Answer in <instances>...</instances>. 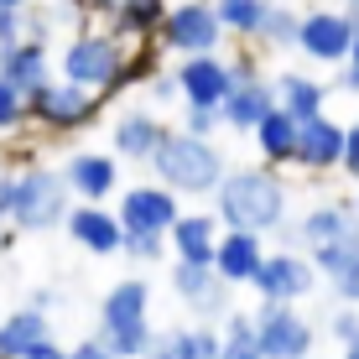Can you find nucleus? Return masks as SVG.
<instances>
[{"mask_svg": "<svg viewBox=\"0 0 359 359\" xmlns=\"http://www.w3.org/2000/svg\"><path fill=\"white\" fill-rule=\"evenodd\" d=\"M214 214L224 229H255V234H271L287 219V182L281 172L261 162V167H240V172H224L214 188Z\"/></svg>", "mask_w": 359, "mask_h": 359, "instance_id": "f257e3e1", "label": "nucleus"}, {"mask_svg": "<svg viewBox=\"0 0 359 359\" xmlns=\"http://www.w3.org/2000/svg\"><path fill=\"white\" fill-rule=\"evenodd\" d=\"M146 162H151L156 182H167L177 198H214L219 177L229 172L214 141L188 135V130H167V126H162V135H156V146H151Z\"/></svg>", "mask_w": 359, "mask_h": 359, "instance_id": "f03ea898", "label": "nucleus"}, {"mask_svg": "<svg viewBox=\"0 0 359 359\" xmlns=\"http://www.w3.org/2000/svg\"><path fill=\"white\" fill-rule=\"evenodd\" d=\"M104 115V94L83 89V83L68 79H42L36 89H27V120L53 135H73V130H89L94 120Z\"/></svg>", "mask_w": 359, "mask_h": 359, "instance_id": "7ed1b4c3", "label": "nucleus"}, {"mask_svg": "<svg viewBox=\"0 0 359 359\" xmlns=\"http://www.w3.org/2000/svg\"><path fill=\"white\" fill-rule=\"evenodd\" d=\"M73 193L63 182V172L53 167H21L16 172V193H11V224L21 234H47L63 224Z\"/></svg>", "mask_w": 359, "mask_h": 359, "instance_id": "20e7f679", "label": "nucleus"}, {"mask_svg": "<svg viewBox=\"0 0 359 359\" xmlns=\"http://www.w3.org/2000/svg\"><path fill=\"white\" fill-rule=\"evenodd\" d=\"M120 63H126V47H120L115 32H79L57 57L68 83H83V89H94L104 99L120 89Z\"/></svg>", "mask_w": 359, "mask_h": 359, "instance_id": "39448f33", "label": "nucleus"}, {"mask_svg": "<svg viewBox=\"0 0 359 359\" xmlns=\"http://www.w3.org/2000/svg\"><path fill=\"white\" fill-rule=\"evenodd\" d=\"M156 42L177 57L219 53L224 47V21L214 16V0H177V6H167L162 27H156Z\"/></svg>", "mask_w": 359, "mask_h": 359, "instance_id": "423d86ee", "label": "nucleus"}, {"mask_svg": "<svg viewBox=\"0 0 359 359\" xmlns=\"http://www.w3.org/2000/svg\"><path fill=\"white\" fill-rule=\"evenodd\" d=\"M250 318H255L261 359H307L313 354V323L292 302H261Z\"/></svg>", "mask_w": 359, "mask_h": 359, "instance_id": "0eeeda50", "label": "nucleus"}, {"mask_svg": "<svg viewBox=\"0 0 359 359\" xmlns=\"http://www.w3.org/2000/svg\"><path fill=\"white\" fill-rule=\"evenodd\" d=\"M349 42H354L349 6H323V11H307V16L297 21V47H302L313 63L339 68L344 57H349Z\"/></svg>", "mask_w": 359, "mask_h": 359, "instance_id": "6e6552de", "label": "nucleus"}, {"mask_svg": "<svg viewBox=\"0 0 359 359\" xmlns=\"http://www.w3.org/2000/svg\"><path fill=\"white\" fill-rule=\"evenodd\" d=\"M318 281L313 261H307V250H276V255H261V266H255L250 287L261 292V302H297V297H307Z\"/></svg>", "mask_w": 359, "mask_h": 359, "instance_id": "1a4fd4ad", "label": "nucleus"}, {"mask_svg": "<svg viewBox=\"0 0 359 359\" xmlns=\"http://www.w3.org/2000/svg\"><path fill=\"white\" fill-rule=\"evenodd\" d=\"M167 281H172V292H177L203 323H219V318L234 307L229 302V281L219 276L208 261H172V276Z\"/></svg>", "mask_w": 359, "mask_h": 359, "instance_id": "9d476101", "label": "nucleus"}, {"mask_svg": "<svg viewBox=\"0 0 359 359\" xmlns=\"http://www.w3.org/2000/svg\"><path fill=\"white\" fill-rule=\"evenodd\" d=\"M182 214L177 193L167 188V182H135V188L120 193V229H151V234H167V224Z\"/></svg>", "mask_w": 359, "mask_h": 359, "instance_id": "9b49d317", "label": "nucleus"}, {"mask_svg": "<svg viewBox=\"0 0 359 359\" xmlns=\"http://www.w3.org/2000/svg\"><path fill=\"white\" fill-rule=\"evenodd\" d=\"M172 79H177V94L188 99V104H219V99L234 89V73H229L224 53H188Z\"/></svg>", "mask_w": 359, "mask_h": 359, "instance_id": "f8f14e48", "label": "nucleus"}, {"mask_svg": "<svg viewBox=\"0 0 359 359\" xmlns=\"http://www.w3.org/2000/svg\"><path fill=\"white\" fill-rule=\"evenodd\" d=\"M63 229L73 234V245H83L89 255H120V219H115V208H104V203H68V214H63Z\"/></svg>", "mask_w": 359, "mask_h": 359, "instance_id": "ddd939ff", "label": "nucleus"}, {"mask_svg": "<svg viewBox=\"0 0 359 359\" xmlns=\"http://www.w3.org/2000/svg\"><path fill=\"white\" fill-rule=\"evenodd\" d=\"M261 255H266V234H255V229H219L214 261H208V266H214L229 287H250Z\"/></svg>", "mask_w": 359, "mask_h": 359, "instance_id": "4468645a", "label": "nucleus"}, {"mask_svg": "<svg viewBox=\"0 0 359 359\" xmlns=\"http://www.w3.org/2000/svg\"><path fill=\"white\" fill-rule=\"evenodd\" d=\"M339 156H344V126H339V120L313 115V120H302V126H297V151H292L297 167H307V172H333V167H339Z\"/></svg>", "mask_w": 359, "mask_h": 359, "instance_id": "2eb2a0df", "label": "nucleus"}, {"mask_svg": "<svg viewBox=\"0 0 359 359\" xmlns=\"http://www.w3.org/2000/svg\"><path fill=\"white\" fill-rule=\"evenodd\" d=\"M63 182H68L73 198H83V203H104V198L120 188L115 156H104V151H73L63 162Z\"/></svg>", "mask_w": 359, "mask_h": 359, "instance_id": "dca6fc26", "label": "nucleus"}, {"mask_svg": "<svg viewBox=\"0 0 359 359\" xmlns=\"http://www.w3.org/2000/svg\"><path fill=\"white\" fill-rule=\"evenodd\" d=\"M266 109H276V89L255 73V79H245V83H234V89L219 99V115H224V130H240V135H250L255 126H261V115Z\"/></svg>", "mask_w": 359, "mask_h": 359, "instance_id": "f3484780", "label": "nucleus"}, {"mask_svg": "<svg viewBox=\"0 0 359 359\" xmlns=\"http://www.w3.org/2000/svg\"><path fill=\"white\" fill-rule=\"evenodd\" d=\"M219 214H177L167 224L172 261H214V240H219Z\"/></svg>", "mask_w": 359, "mask_h": 359, "instance_id": "a211bd4d", "label": "nucleus"}, {"mask_svg": "<svg viewBox=\"0 0 359 359\" xmlns=\"http://www.w3.org/2000/svg\"><path fill=\"white\" fill-rule=\"evenodd\" d=\"M47 68H53L47 63V42H36V36H16V42L0 47V79H11L21 94L36 89L42 79H53Z\"/></svg>", "mask_w": 359, "mask_h": 359, "instance_id": "6ab92c4d", "label": "nucleus"}, {"mask_svg": "<svg viewBox=\"0 0 359 359\" xmlns=\"http://www.w3.org/2000/svg\"><path fill=\"white\" fill-rule=\"evenodd\" d=\"M146 307H151V287L146 281H115L109 297L99 302V328H130V323H146Z\"/></svg>", "mask_w": 359, "mask_h": 359, "instance_id": "aec40b11", "label": "nucleus"}, {"mask_svg": "<svg viewBox=\"0 0 359 359\" xmlns=\"http://www.w3.org/2000/svg\"><path fill=\"white\" fill-rule=\"evenodd\" d=\"M297 234H302V250L323 245V240H359V214H349L344 203H323L297 219Z\"/></svg>", "mask_w": 359, "mask_h": 359, "instance_id": "412c9836", "label": "nucleus"}, {"mask_svg": "<svg viewBox=\"0 0 359 359\" xmlns=\"http://www.w3.org/2000/svg\"><path fill=\"white\" fill-rule=\"evenodd\" d=\"M271 89H276V109H287L297 126H302V120H313V115H323L328 89H323L318 79H307V73H281Z\"/></svg>", "mask_w": 359, "mask_h": 359, "instance_id": "4be33fe9", "label": "nucleus"}, {"mask_svg": "<svg viewBox=\"0 0 359 359\" xmlns=\"http://www.w3.org/2000/svg\"><path fill=\"white\" fill-rule=\"evenodd\" d=\"M42 339H53V328H47V313H36V307H16L0 318V359H21Z\"/></svg>", "mask_w": 359, "mask_h": 359, "instance_id": "5701e85b", "label": "nucleus"}, {"mask_svg": "<svg viewBox=\"0 0 359 359\" xmlns=\"http://www.w3.org/2000/svg\"><path fill=\"white\" fill-rule=\"evenodd\" d=\"M156 135H162V126H156L146 109H126V115L115 120V130H109V146H115V156H126V162H146Z\"/></svg>", "mask_w": 359, "mask_h": 359, "instance_id": "b1692460", "label": "nucleus"}, {"mask_svg": "<svg viewBox=\"0 0 359 359\" xmlns=\"http://www.w3.org/2000/svg\"><path fill=\"white\" fill-rule=\"evenodd\" d=\"M167 16V0H115V11H109V32L126 42V36H156V27H162Z\"/></svg>", "mask_w": 359, "mask_h": 359, "instance_id": "393cba45", "label": "nucleus"}, {"mask_svg": "<svg viewBox=\"0 0 359 359\" xmlns=\"http://www.w3.org/2000/svg\"><path fill=\"white\" fill-rule=\"evenodd\" d=\"M250 135H255V146H261V156L271 167H287L292 162V151H297V120L287 115V109H266L261 126H255Z\"/></svg>", "mask_w": 359, "mask_h": 359, "instance_id": "a878e982", "label": "nucleus"}, {"mask_svg": "<svg viewBox=\"0 0 359 359\" xmlns=\"http://www.w3.org/2000/svg\"><path fill=\"white\" fill-rule=\"evenodd\" d=\"M354 255H359V240H323V245H307V261H313L318 276H328V281H339L344 271L354 266Z\"/></svg>", "mask_w": 359, "mask_h": 359, "instance_id": "bb28decb", "label": "nucleus"}, {"mask_svg": "<svg viewBox=\"0 0 359 359\" xmlns=\"http://www.w3.org/2000/svg\"><path fill=\"white\" fill-rule=\"evenodd\" d=\"M266 6L271 0H214V16L224 21V32H234V36H255Z\"/></svg>", "mask_w": 359, "mask_h": 359, "instance_id": "cd10ccee", "label": "nucleus"}, {"mask_svg": "<svg viewBox=\"0 0 359 359\" xmlns=\"http://www.w3.org/2000/svg\"><path fill=\"white\" fill-rule=\"evenodd\" d=\"M167 344H172V354H177V359H219V328L214 323L177 328V333H167Z\"/></svg>", "mask_w": 359, "mask_h": 359, "instance_id": "c85d7f7f", "label": "nucleus"}, {"mask_svg": "<svg viewBox=\"0 0 359 359\" xmlns=\"http://www.w3.org/2000/svg\"><path fill=\"white\" fill-rule=\"evenodd\" d=\"M297 11L292 6H266V16H261V27H255V42H266V47H297Z\"/></svg>", "mask_w": 359, "mask_h": 359, "instance_id": "c756f323", "label": "nucleus"}, {"mask_svg": "<svg viewBox=\"0 0 359 359\" xmlns=\"http://www.w3.org/2000/svg\"><path fill=\"white\" fill-rule=\"evenodd\" d=\"M99 339H104V349L115 359H141L146 344H151V318H146V323H130V328H99Z\"/></svg>", "mask_w": 359, "mask_h": 359, "instance_id": "7c9ffc66", "label": "nucleus"}, {"mask_svg": "<svg viewBox=\"0 0 359 359\" xmlns=\"http://www.w3.org/2000/svg\"><path fill=\"white\" fill-rule=\"evenodd\" d=\"M120 250L130 261H162L167 255V234H151V229H126L120 234Z\"/></svg>", "mask_w": 359, "mask_h": 359, "instance_id": "2f4dec72", "label": "nucleus"}, {"mask_svg": "<svg viewBox=\"0 0 359 359\" xmlns=\"http://www.w3.org/2000/svg\"><path fill=\"white\" fill-rule=\"evenodd\" d=\"M21 126H27V94H21L11 79H0V135H11Z\"/></svg>", "mask_w": 359, "mask_h": 359, "instance_id": "473e14b6", "label": "nucleus"}, {"mask_svg": "<svg viewBox=\"0 0 359 359\" xmlns=\"http://www.w3.org/2000/svg\"><path fill=\"white\" fill-rule=\"evenodd\" d=\"M182 130H188V135H203V141H214V135L224 130V115H219V104H188V115H182Z\"/></svg>", "mask_w": 359, "mask_h": 359, "instance_id": "72a5a7b5", "label": "nucleus"}, {"mask_svg": "<svg viewBox=\"0 0 359 359\" xmlns=\"http://www.w3.org/2000/svg\"><path fill=\"white\" fill-rule=\"evenodd\" d=\"M151 73H156V47L141 36V47H135L126 63H120V89H130L135 79H151Z\"/></svg>", "mask_w": 359, "mask_h": 359, "instance_id": "f704fd0d", "label": "nucleus"}, {"mask_svg": "<svg viewBox=\"0 0 359 359\" xmlns=\"http://www.w3.org/2000/svg\"><path fill=\"white\" fill-rule=\"evenodd\" d=\"M328 328H333V339H339V344H354V339H359V307L344 302L339 313L328 318Z\"/></svg>", "mask_w": 359, "mask_h": 359, "instance_id": "c9c22d12", "label": "nucleus"}, {"mask_svg": "<svg viewBox=\"0 0 359 359\" xmlns=\"http://www.w3.org/2000/svg\"><path fill=\"white\" fill-rule=\"evenodd\" d=\"M339 167L349 172V177H359V120H354V126H344V156H339Z\"/></svg>", "mask_w": 359, "mask_h": 359, "instance_id": "e433bc0d", "label": "nucleus"}, {"mask_svg": "<svg viewBox=\"0 0 359 359\" xmlns=\"http://www.w3.org/2000/svg\"><path fill=\"white\" fill-rule=\"evenodd\" d=\"M146 94L172 104V99H177V79H172V73H151V79H146Z\"/></svg>", "mask_w": 359, "mask_h": 359, "instance_id": "4c0bfd02", "label": "nucleus"}, {"mask_svg": "<svg viewBox=\"0 0 359 359\" xmlns=\"http://www.w3.org/2000/svg\"><path fill=\"white\" fill-rule=\"evenodd\" d=\"M333 292H339V297H344V302H354V307H359V255H354V266H349V271H344V276H339V281H333Z\"/></svg>", "mask_w": 359, "mask_h": 359, "instance_id": "58836bf2", "label": "nucleus"}, {"mask_svg": "<svg viewBox=\"0 0 359 359\" xmlns=\"http://www.w3.org/2000/svg\"><path fill=\"white\" fill-rule=\"evenodd\" d=\"M21 36V6H0V47Z\"/></svg>", "mask_w": 359, "mask_h": 359, "instance_id": "ea45409f", "label": "nucleus"}, {"mask_svg": "<svg viewBox=\"0 0 359 359\" xmlns=\"http://www.w3.org/2000/svg\"><path fill=\"white\" fill-rule=\"evenodd\" d=\"M68 359H115V354H109V349H104V339L94 333V339H79V344H73Z\"/></svg>", "mask_w": 359, "mask_h": 359, "instance_id": "a19ab883", "label": "nucleus"}, {"mask_svg": "<svg viewBox=\"0 0 359 359\" xmlns=\"http://www.w3.org/2000/svg\"><path fill=\"white\" fill-rule=\"evenodd\" d=\"M21 359H68V349H63L57 339H42V344H32V349L21 354Z\"/></svg>", "mask_w": 359, "mask_h": 359, "instance_id": "79ce46f5", "label": "nucleus"}, {"mask_svg": "<svg viewBox=\"0 0 359 359\" xmlns=\"http://www.w3.org/2000/svg\"><path fill=\"white\" fill-rule=\"evenodd\" d=\"M11 193H16V172L0 167V219H11Z\"/></svg>", "mask_w": 359, "mask_h": 359, "instance_id": "37998d69", "label": "nucleus"}, {"mask_svg": "<svg viewBox=\"0 0 359 359\" xmlns=\"http://www.w3.org/2000/svg\"><path fill=\"white\" fill-rule=\"evenodd\" d=\"M333 89H344V94H359V68H354V63H344V68H339V83H333Z\"/></svg>", "mask_w": 359, "mask_h": 359, "instance_id": "c03bdc74", "label": "nucleus"}, {"mask_svg": "<svg viewBox=\"0 0 359 359\" xmlns=\"http://www.w3.org/2000/svg\"><path fill=\"white\" fill-rule=\"evenodd\" d=\"M53 302H57V292H32V302H27V307H36V313H47Z\"/></svg>", "mask_w": 359, "mask_h": 359, "instance_id": "a18cd8bd", "label": "nucleus"}, {"mask_svg": "<svg viewBox=\"0 0 359 359\" xmlns=\"http://www.w3.org/2000/svg\"><path fill=\"white\" fill-rule=\"evenodd\" d=\"M344 63H354V68H359V27H354V42H349V57H344Z\"/></svg>", "mask_w": 359, "mask_h": 359, "instance_id": "49530a36", "label": "nucleus"}, {"mask_svg": "<svg viewBox=\"0 0 359 359\" xmlns=\"http://www.w3.org/2000/svg\"><path fill=\"white\" fill-rule=\"evenodd\" d=\"M344 359H359V339H354V344H344Z\"/></svg>", "mask_w": 359, "mask_h": 359, "instance_id": "de8ad7c7", "label": "nucleus"}, {"mask_svg": "<svg viewBox=\"0 0 359 359\" xmlns=\"http://www.w3.org/2000/svg\"><path fill=\"white\" fill-rule=\"evenodd\" d=\"M0 6H32V0H0Z\"/></svg>", "mask_w": 359, "mask_h": 359, "instance_id": "09e8293b", "label": "nucleus"}, {"mask_svg": "<svg viewBox=\"0 0 359 359\" xmlns=\"http://www.w3.org/2000/svg\"><path fill=\"white\" fill-rule=\"evenodd\" d=\"M354 182H359V177H354ZM354 208H359V193H354Z\"/></svg>", "mask_w": 359, "mask_h": 359, "instance_id": "8fccbe9b", "label": "nucleus"}, {"mask_svg": "<svg viewBox=\"0 0 359 359\" xmlns=\"http://www.w3.org/2000/svg\"><path fill=\"white\" fill-rule=\"evenodd\" d=\"M344 6H359V0H344Z\"/></svg>", "mask_w": 359, "mask_h": 359, "instance_id": "3c124183", "label": "nucleus"}, {"mask_svg": "<svg viewBox=\"0 0 359 359\" xmlns=\"http://www.w3.org/2000/svg\"><path fill=\"white\" fill-rule=\"evenodd\" d=\"M339 6H344V0H339Z\"/></svg>", "mask_w": 359, "mask_h": 359, "instance_id": "603ef678", "label": "nucleus"}]
</instances>
